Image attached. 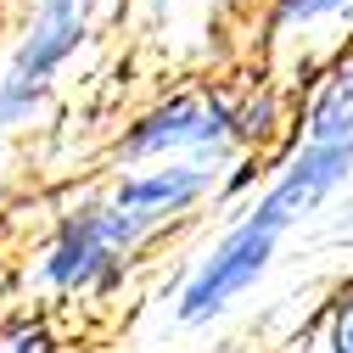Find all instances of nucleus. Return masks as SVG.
I'll use <instances>...</instances> for the list:
<instances>
[{
	"instance_id": "obj_6",
	"label": "nucleus",
	"mask_w": 353,
	"mask_h": 353,
	"mask_svg": "<svg viewBox=\"0 0 353 353\" xmlns=\"http://www.w3.org/2000/svg\"><path fill=\"white\" fill-rule=\"evenodd\" d=\"M297 141V107L281 79H252L236 90V146L247 157H286Z\"/></svg>"
},
{
	"instance_id": "obj_10",
	"label": "nucleus",
	"mask_w": 353,
	"mask_h": 353,
	"mask_svg": "<svg viewBox=\"0 0 353 353\" xmlns=\"http://www.w3.org/2000/svg\"><path fill=\"white\" fill-rule=\"evenodd\" d=\"M196 12H208V17H230V12H241L247 0H191Z\"/></svg>"
},
{
	"instance_id": "obj_11",
	"label": "nucleus",
	"mask_w": 353,
	"mask_h": 353,
	"mask_svg": "<svg viewBox=\"0 0 353 353\" xmlns=\"http://www.w3.org/2000/svg\"><path fill=\"white\" fill-rule=\"evenodd\" d=\"M12 292H17V286H12V270H6V263H0V303H6ZM0 314H6V308H0Z\"/></svg>"
},
{
	"instance_id": "obj_7",
	"label": "nucleus",
	"mask_w": 353,
	"mask_h": 353,
	"mask_svg": "<svg viewBox=\"0 0 353 353\" xmlns=\"http://www.w3.org/2000/svg\"><path fill=\"white\" fill-rule=\"evenodd\" d=\"M297 141L303 146H353V57L325 68L297 101Z\"/></svg>"
},
{
	"instance_id": "obj_1",
	"label": "nucleus",
	"mask_w": 353,
	"mask_h": 353,
	"mask_svg": "<svg viewBox=\"0 0 353 353\" xmlns=\"http://www.w3.org/2000/svg\"><path fill=\"white\" fill-rule=\"evenodd\" d=\"M163 236L168 230L123 213L107 191H84V196L57 208L51 230L28 247V263L12 275V286L28 292V297H90V303H107L129 281V270L141 263V252L152 241H163Z\"/></svg>"
},
{
	"instance_id": "obj_4",
	"label": "nucleus",
	"mask_w": 353,
	"mask_h": 353,
	"mask_svg": "<svg viewBox=\"0 0 353 353\" xmlns=\"http://www.w3.org/2000/svg\"><path fill=\"white\" fill-rule=\"evenodd\" d=\"M258 51L286 90L314 84L325 68L353 57V0H263Z\"/></svg>"
},
{
	"instance_id": "obj_9",
	"label": "nucleus",
	"mask_w": 353,
	"mask_h": 353,
	"mask_svg": "<svg viewBox=\"0 0 353 353\" xmlns=\"http://www.w3.org/2000/svg\"><path fill=\"white\" fill-rule=\"evenodd\" d=\"M314 353H353V275H347V281L331 292V303H325Z\"/></svg>"
},
{
	"instance_id": "obj_8",
	"label": "nucleus",
	"mask_w": 353,
	"mask_h": 353,
	"mask_svg": "<svg viewBox=\"0 0 353 353\" xmlns=\"http://www.w3.org/2000/svg\"><path fill=\"white\" fill-rule=\"evenodd\" d=\"M0 353H62L57 320L46 308H6L0 314Z\"/></svg>"
},
{
	"instance_id": "obj_3",
	"label": "nucleus",
	"mask_w": 353,
	"mask_h": 353,
	"mask_svg": "<svg viewBox=\"0 0 353 353\" xmlns=\"http://www.w3.org/2000/svg\"><path fill=\"white\" fill-rule=\"evenodd\" d=\"M107 0H28V12L0 57V135L39 123L57 101L62 68L90 46Z\"/></svg>"
},
{
	"instance_id": "obj_2",
	"label": "nucleus",
	"mask_w": 353,
	"mask_h": 353,
	"mask_svg": "<svg viewBox=\"0 0 353 353\" xmlns=\"http://www.w3.org/2000/svg\"><path fill=\"white\" fill-rule=\"evenodd\" d=\"M112 163L152 168V163H236V90L219 79H185L152 96L141 112L112 135Z\"/></svg>"
},
{
	"instance_id": "obj_5",
	"label": "nucleus",
	"mask_w": 353,
	"mask_h": 353,
	"mask_svg": "<svg viewBox=\"0 0 353 353\" xmlns=\"http://www.w3.org/2000/svg\"><path fill=\"white\" fill-rule=\"evenodd\" d=\"M230 163H152V168H118L101 185L123 213L146 219L157 230H174L208 202H219Z\"/></svg>"
}]
</instances>
